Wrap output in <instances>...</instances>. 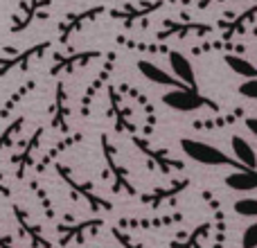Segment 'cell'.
Listing matches in <instances>:
<instances>
[{"label":"cell","mask_w":257,"mask_h":248,"mask_svg":"<svg viewBox=\"0 0 257 248\" xmlns=\"http://www.w3.org/2000/svg\"><path fill=\"white\" fill-rule=\"evenodd\" d=\"M181 151L190 160L199 165H208V167H235V169H248L235 158L221 151L219 147L210 145V142L196 140V138H183L181 140Z\"/></svg>","instance_id":"6da1fadb"},{"label":"cell","mask_w":257,"mask_h":248,"mask_svg":"<svg viewBox=\"0 0 257 248\" xmlns=\"http://www.w3.org/2000/svg\"><path fill=\"white\" fill-rule=\"evenodd\" d=\"M52 167H54V174L59 176V181H61L63 185L70 190V194L75 196L77 201H86V203H88L93 210H97V212H111V210H113L111 201H106L104 196H99L97 192H95L93 183L77 178L75 172H72L68 165H63V163H59V160H57Z\"/></svg>","instance_id":"7a4b0ae2"},{"label":"cell","mask_w":257,"mask_h":248,"mask_svg":"<svg viewBox=\"0 0 257 248\" xmlns=\"http://www.w3.org/2000/svg\"><path fill=\"white\" fill-rule=\"evenodd\" d=\"M163 104L176 113H194V111H201V108H208L212 113H221V106L214 99L205 97V95L199 93V88L185 86V84L176 86V88H169L163 95Z\"/></svg>","instance_id":"3957f363"},{"label":"cell","mask_w":257,"mask_h":248,"mask_svg":"<svg viewBox=\"0 0 257 248\" xmlns=\"http://www.w3.org/2000/svg\"><path fill=\"white\" fill-rule=\"evenodd\" d=\"M50 50H52V41H41V43L30 45V48L21 50V52H12V50H7L9 52L7 57L0 54V79L14 75V72H27L32 68V63L41 61Z\"/></svg>","instance_id":"277c9868"},{"label":"cell","mask_w":257,"mask_h":248,"mask_svg":"<svg viewBox=\"0 0 257 248\" xmlns=\"http://www.w3.org/2000/svg\"><path fill=\"white\" fill-rule=\"evenodd\" d=\"M217 32V25H210L203 21H178V18H165L160 30L156 32L154 41L156 43H165L172 39H192V36H208Z\"/></svg>","instance_id":"5b68a950"},{"label":"cell","mask_w":257,"mask_h":248,"mask_svg":"<svg viewBox=\"0 0 257 248\" xmlns=\"http://www.w3.org/2000/svg\"><path fill=\"white\" fill-rule=\"evenodd\" d=\"M50 9H52V0H21L18 9L12 14L9 32H12V34H21V32L30 30L34 23L48 21Z\"/></svg>","instance_id":"8992f818"},{"label":"cell","mask_w":257,"mask_h":248,"mask_svg":"<svg viewBox=\"0 0 257 248\" xmlns=\"http://www.w3.org/2000/svg\"><path fill=\"white\" fill-rule=\"evenodd\" d=\"M106 12H108L106 5H95V7H86V9H81V12L66 14V16L57 23V41L61 45H68L77 32H81L86 25L95 23L102 14H106Z\"/></svg>","instance_id":"52a82bcc"},{"label":"cell","mask_w":257,"mask_h":248,"mask_svg":"<svg viewBox=\"0 0 257 248\" xmlns=\"http://www.w3.org/2000/svg\"><path fill=\"white\" fill-rule=\"evenodd\" d=\"M99 142H102V156H104V163H106V169L111 174V181H113V192L115 194H128V196H136L138 190L131 181V174H128L126 167H122L117 163V154L113 149V145L108 142V136L102 133L99 136Z\"/></svg>","instance_id":"ba28073f"},{"label":"cell","mask_w":257,"mask_h":248,"mask_svg":"<svg viewBox=\"0 0 257 248\" xmlns=\"http://www.w3.org/2000/svg\"><path fill=\"white\" fill-rule=\"evenodd\" d=\"M165 5H167L165 0H136V3L117 5V7L108 9L106 14L113 18V21L122 23L124 27H133L138 21H147L151 14L160 12Z\"/></svg>","instance_id":"9c48e42d"},{"label":"cell","mask_w":257,"mask_h":248,"mask_svg":"<svg viewBox=\"0 0 257 248\" xmlns=\"http://www.w3.org/2000/svg\"><path fill=\"white\" fill-rule=\"evenodd\" d=\"M102 57H104L102 50H77V52H70V54L57 52L52 57V66H50L48 75L54 77V79L63 77V75H75L77 70L90 66L93 61H97V59H102Z\"/></svg>","instance_id":"30bf717a"},{"label":"cell","mask_w":257,"mask_h":248,"mask_svg":"<svg viewBox=\"0 0 257 248\" xmlns=\"http://www.w3.org/2000/svg\"><path fill=\"white\" fill-rule=\"evenodd\" d=\"M106 97H108V120L113 124V131L115 133H138V124L133 122L131 115V106L124 102V93L115 86H108L106 88Z\"/></svg>","instance_id":"8fae6325"},{"label":"cell","mask_w":257,"mask_h":248,"mask_svg":"<svg viewBox=\"0 0 257 248\" xmlns=\"http://www.w3.org/2000/svg\"><path fill=\"white\" fill-rule=\"evenodd\" d=\"M131 142L133 147H136L138 151H140L142 156H145L147 160H149L151 165H156L158 167V172L163 174H169V172H181L185 165H183V160L174 158L172 154H169L167 149H160V147H154L147 138H140V136H131Z\"/></svg>","instance_id":"7c38bea8"},{"label":"cell","mask_w":257,"mask_h":248,"mask_svg":"<svg viewBox=\"0 0 257 248\" xmlns=\"http://www.w3.org/2000/svg\"><path fill=\"white\" fill-rule=\"evenodd\" d=\"M43 136H45V127H36L34 131H32V136L21 145V149L12 156L14 176H16L18 181H23V178H25V174H27V169L36 163V156H39Z\"/></svg>","instance_id":"4fadbf2b"},{"label":"cell","mask_w":257,"mask_h":248,"mask_svg":"<svg viewBox=\"0 0 257 248\" xmlns=\"http://www.w3.org/2000/svg\"><path fill=\"white\" fill-rule=\"evenodd\" d=\"M115 61H117V54H115V52L106 54V57H104L102 68H99V72L95 75V79L90 81L88 86H86L84 95H81V102H79V115H81V117L88 115V113H90V106H93V102H95V97L99 95V90L108 86V79H111L113 70H115Z\"/></svg>","instance_id":"5bb4252c"},{"label":"cell","mask_w":257,"mask_h":248,"mask_svg":"<svg viewBox=\"0 0 257 248\" xmlns=\"http://www.w3.org/2000/svg\"><path fill=\"white\" fill-rule=\"evenodd\" d=\"M70 120H72L70 97H68L66 84L59 81L57 88H54L52 106H50V127L57 129L59 133H70Z\"/></svg>","instance_id":"9a60e30c"},{"label":"cell","mask_w":257,"mask_h":248,"mask_svg":"<svg viewBox=\"0 0 257 248\" xmlns=\"http://www.w3.org/2000/svg\"><path fill=\"white\" fill-rule=\"evenodd\" d=\"M255 16H257V5L244 9V12H241L239 16H235V18H221V21H219V25H217L221 39L223 41H235L237 36H244L246 34V27L255 21Z\"/></svg>","instance_id":"2e32d148"},{"label":"cell","mask_w":257,"mask_h":248,"mask_svg":"<svg viewBox=\"0 0 257 248\" xmlns=\"http://www.w3.org/2000/svg\"><path fill=\"white\" fill-rule=\"evenodd\" d=\"M187 187H190V181H187V178H183V181L176 178V181H169V183H165V185H158L151 192L142 194V203L149 205V208H158V205L176 199V196L181 194V192H185Z\"/></svg>","instance_id":"e0dca14e"},{"label":"cell","mask_w":257,"mask_h":248,"mask_svg":"<svg viewBox=\"0 0 257 248\" xmlns=\"http://www.w3.org/2000/svg\"><path fill=\"white\" fill-rule=\"evenodd\" d=\"M12 210H14V217H16V223H18V228H21L23 237H27V239L32 241V246H34V248H52V244H50V241L43 237V230H41V228L32 221V217L21 208V205L14 203Z\"/></svg>","instance_id":"ac0fdd59"},{"label":"cell","mask_w":257,"mask_h":248,"mask_svg":"<svg viewBox=\"0 0 257 248\" xmlns=\"http://www.w3.org/2000/svg\"><path fill=\"white\" fill-rule=\"evenodd\" d=\"M36 84H39V79H36V77H27V79L23 81V84L18 86V88L14 90V93L9 95L7 99H5V104L0 106V122H3V120H9V117L16 113V108L21 106V104L25 102V99L36 90Z\"/></svg>","instance_id":"d6986e66"},{"label":"cell","mask_w":257,"mask_h":248,"mask_svg":"<svg viewBox=\"0 0 257 248\" xmlns=\"http://www.w3.org/2000/svg\"><path fill=\"white\" fill-rule=\"evenodd\" d=\"M167 61H169V70H172V75L176 77L181 84L194 86V88H196L194 66H192V61L185 57V54L178 52V50H169V52H167Z\"/></svg>","instance_id":"ffe728a7"},{"label":"cell","mask_w":257,"mask_h":248,"mask_svg":"<svg viewBox=\"0 0 257 248\" xmlns=\"http://www.w3.org/2000/svg\"><path fill=\"white\" fill-rule=\"evenodd\" d=\"M104 223V219H84V221H63L57 226V230L61 232V239H59V244L66 246L70 244L72 239H84L86 232L88 230H95V228H99Z\"/></svg>","instance_id":"44dd1931"},{"label":"cell","mask_w":257,"mask_h":248,"mask_svg":"<svg viewBox=\"0 0 257 248\" xmlns=\"http://www.w3.org/2000/svg\"><path fill=\"white\" fill-rule=\"evenodd\" d=\"M138 72H140L142 77H145L147 81H151V84H158V86H167V88H176V86H181V81L176 79L174 75H169V72H165L160 66H156L154 61H147V59H140V61L136 63Z\"/></svg>","instance_id":"7402d4cb"},{"label":"cell","mask_w":257,"mask_h":248,"mask_svg":"<svg viewBox=\"0 0 257 248\" xmlns=\"http://www.w3.org/2000/svg\"><path fill=\"white\" fill-rule=\"evenodd\" d=\"M228 190L235 192H253L257 190V169H235L223 178Z\"/></svg>","instance_id":"603a6c76"},{"label":"cell","mask_w":257,"mask_h":248,"mask_svg":"<svg viewBox=\"0 0 257 248\" xmlns=\"http://www.w3.org/2000/svg\"><path fill=\"white\" fill-rule=\"evenodd\" d=\"M230 145H232V154L235 158L239 160L244 167L248 169H257V154H255V147L250 145L246 138L241 136H232L230 138Z\"/></svg>","instance_id":"cb8c5ba5"},{"label":"cell","mask_w":257,"mask_h":248,"mask_svg":"<svg viewBox=\"0 0 257 248\" xmlns=\"http://www.w3.org/2000/svg\"><path fill=\"white\" fill-rule=\"evenodd\" d=\"M223 63H226V66L230 68L235 75L244 77V79H257V68H255V63H250L248 59L241 57V54H235V52L223 54Z\"/></svg>","instance_id":"d4e9b609"},{"label":"cell","mask_w":257,"mask_h":248,"mask_svg":"<svg viewBox=\"0 0 257 248\" xmlns=\"http://www.w3.org/2000/svg\"><path fill=\"white\" fill-rule=\"evenodd\" d=\"M23 127H25V115H18L0 131V156H3V151L16 145V140L23 136Z\"/></svg>","instance_id":"484cf974"},{"label":"cell","mask_w":257,"mask_h":248,"mask_svg":"<svg viewBox=\"0 0 257 248\" xmlns=\"http://www.w3.org/2000/svg\"><path fill=\"white\" fill-rule=\"evenodd\" d=\"M81 138H84V136H81V133H75V136H68L66 140H61V142H59V145H54L52 149H50L48 154H45L43 158L39 160V165H36V172H39V174H43L45 169L50 167V165H54V158H57L59 154H63V151H66V149H70L72 145H77V142H81Z\"/></svg>","instance_id":"4316f807"},{"label":"cell","mask_w":257,"mask_h":248,"mask_svg":"<svg viewBox=\"0 0 257 248\" xmlns=\"http://www.w3.org/2000/svg\"><path fill=\"white\" fill-rule=\"evenodd\" d=\"M239 115H241V111L237 108V111L228 113V115H221V117H212V120H199V122H194V127L196 129H203V131H212V129H226V127H230V124H235L237 120H239Z\"/></svg>","instance_id":"83f0119b"},{"label":"cell","mask_w":257,"mask_h":248,"mask_svg":"<svg viewBox=\"0 0 257 248\" xmlns=\"http://www.w3.org/2000/svg\"><path fill=\"white\" fill-rule=\"evenodd\" d=\"M30 190H32V194L39 199V203L43 205V210H45V214H48L50 219H57V212H54V205H52V201H50V196H48V192H45V187L41 185L36 178H32L30 181Z\"/></svg>","instance_id":"f1b7e54d"},{"label":"cell","mask_w":257,"mask_h":248,"mask_svg":"<svg viewBox=\"0 0 257 248\" xmlns=\"http://www.w3.org/2000/svg\"><path fill=\"white\" fill-rule=\"evenodd\" d=\"M239 217H246V219H257V199L255 196H244V199H237L235 205H232Z\"/></svg>","instance_id":"f546056e"},{"label":"cell","mask_w":257,"mask_h":248,"mask_svg":"<svg viewBox=\"0 0 257 248\" xmlns=\"http://www.w3.org/2000/svg\"><path fill=\"white\" fill-rule=\"evenodd\" d=\"M241 248H257V221L250 223L241 235Z\"/></svg>","instance_id":"4dcf8cb0"},{"label":"cell","mask_w":257,"mask_h":248,"mask_svg":"<svg viewBox=\"0 0 257 248\" xmlns=\"http://www.w3.org/2000/svg\"><path fill=\"white\" fill-rule=\"evenodd\" d=\"M237 93L246 99H257V79H246L244 84H239Z\"/></svg>","instance_id":"1f68e13d"},{"label":"cell","mask_w":257,"mask_h":248,"mask_svg":"<svg viewBox=\"0 0 257 248\" xmlns=\"http://www.w3.org/2000/svg\"><path fill=\"white\" fill-rule=\"evenodd\" d=\"M113 235L117 237V241H120V244L124 246V248H140L138 244H133V241H131V237L124 235V232H122V230H117V228H113Z\"/></svg>","instance_id":"d6a6232c"},{"label":"cell","mask_w":257,"mask_h":248,"mask_svg":"<svg viewBox=\"0 0 257 248\" xmlns=\"http://www.w3.org/2000/svg\"><path fill=\"white\" fill-rule=\"evenodd\" d=\"M244 124H246V129L257 138V117H244Z\"/></svg>","instance_id":"836d02e7"},{"label":"cell","mask_w":257,"mask_h":248,"mask_svg":"<svg viewBox=\"0 0 257 248\" xmlns=\"http://www.w3.org/2000/svg\"><path fill=\"white\" fill-rule=\"evenodd\" d=\"M0 196H5V199H9V196H12V190H9V185L5 183L3 174H0Z\"/></svg>","instance_id":"e575fe53"},{"label":"cell","mask_w":257,"mask_h":248,"mask_svg":"<svg viewBox=\"0 0 257 248\" xmlns=\"http://www.w3.org/2000/svg\"><path fill=\"white\" fill-rule=\"evenodd\" d=\"M214 3H223V0H196V7H199V9H208L210 5H214Z\"/></svg>","instance_id":"d590c367"},{"label":"cell","mask_w":257,"mask_h":248,"mask_svg":"<svg viewBox=\"0 0 257 248\" xmlns=\"http://www.w3.org/2000/svg\"><path fill=\"white\" fill-rule=\"evenodd\" d=\"M0 248H16L12 244V239H9L7 235H3V232H0Z\"/></svg>","instance_id":"8d00e7d4"},{"label":"cell","mask_w":257,"mask_h":248,"mask_svg":"<svg viewBox=\"0 0 257 248\" xmlns=\"http://www.w3.org/2000/svg\"><path fill=\"white\" fill-rule=\"evenodd\" d=\"M165 3H167V5H174V3H176V0H165Z\"/></svg>","instance_id":"74e56055"},{"label":"cell","mask_w":257,"mask_h":248,"mask_svg":"<svg viewBox=\"0 0 257 248\" xmlns=\"http://www.w3.org/2000/svg\"><path fill=\"white\" fill-rule=\"evenodd\" d=\"M181 3H183V5H190V3H192V0H181Z\"/></svg>","instance_id":"f35d334b"},{"label":"cell","mask_w":257,"mask_h":248,"mask_svg":"<svg viewBox=\"0 0 257 248\" xmlns=\"http://www.w3.org/2000/svg\"><path fill=\"white\" fill-rule=\"evenodd\" d=\"M250 32H253V36H257V27H253V30H250Z\"/></svg>","instance_id":"ab89813d"},{"label":"cell","mask_w":257,"mask_h":248,"mask_svg":"<svg viewBox=\"0 0 257 248\" xmlns=\"http://www.w3.org/2000/svg\"><path fill=\"white\" fill-rule=\"evenodd\" d=\"M255 3H257V0H255Z\"/></svg>","instance_id":"60d3db41"}]
</instances>
